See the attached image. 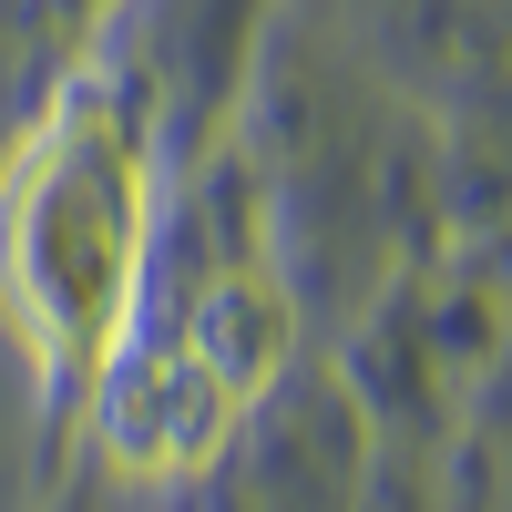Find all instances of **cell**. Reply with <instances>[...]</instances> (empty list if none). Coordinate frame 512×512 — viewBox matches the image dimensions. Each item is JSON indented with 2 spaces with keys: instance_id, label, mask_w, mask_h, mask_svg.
<instances>
[{
  "instance_id": "2",
  "label": "cell",
  "mask_w": 512,
  "mask_h": 512,
  "mask_svg": "<svg viewBox=\"0 0 512 512\" xmlns=\"http://www.w3.org/2000/svg\"><path fill=\"white\" fill-rule=\"evenodd\" d=\"M236 431V400L185 349H134L103 390V451L123 472H205Z\"/></svg>"
},
{
  "instance_id": "3",
  "label": "cell",
  "mask_w": 512,
  "mask_h": 512,
  "mask_svg": "<svg viewBox=\"0 0 512 512\" xmlns=\"http://www.w3.org/2000/svg\"><path fill=\"white\" fill-rule=\"evenodd\" d=\"M287 349H297V308H287V287H277V277H256V267L216 277V287L195 297V318H185V359L216 379L236 410L287 369Z\"/></svg>"
},
{
  "instance_id": "1",
  "label": "cell",
  "mask_w": 512,
  "mask_h": 512,
  "mask_svg": "<svg viewBox=\"0 0 512 512\" xmlns=\"http://www.w3.org/2000/svg\"><path fill=\"white\" fill-rule=\"evenodd\" d=\"M11 308L52 379H93L123 349V287H134V144L113 113H72L11 195L0 226Z\"/></svg>"
}]
</instances>
